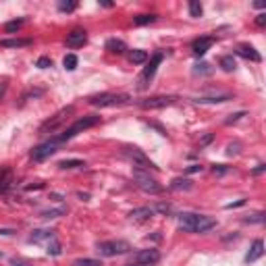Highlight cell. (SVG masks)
<instances>
[{
	"label": "cell",
	"mask_w": 266,
	"mask_h": 266,
	"mask_svg": "<svg viewBox=\"0 0 266 266\" xmlns=\"http://www.w3.org/2000/svg\"><path fill=\"white\" fill-rule=\"evenodd\" d=\"M25 23V19H17V21H8L6 25H4V29H6V34H13V32H17L19 27H21Z\"/></svg>",
	"instance_id": "obj_32"
},
{
	"label": "cell",
	"mask_w": 266,
	"mask_h": 266,
	"mask_svg": "<svg viewBox=\"0 0 266 266\" xmlns=\"http://www.w3.org/2000/svg\"><path fill=\"white\" fill-rule=\"evenodd\" d=\"M237 54H239L241 58H248V61H254V63H260V61H262L260 52L256 50L254 46H250V44H239V46H237Z\"/></svg>",
	"instance_id": "obj_14"
},
{
	"label": "cell",
	"mask_w": 266,
	"mask_h": 266,
	"mask_svg": "<svg viewBox=\"0 0 266 266\" xmlns=\"http://www.w3.org/2000/svg\"><path fill=\"white\" fill-rule=\"evenodd\" d=\"M36 67H40V69H48V67H52V61L48 56H40L38 58V63H36Z\"/></svg>",
	"instance_id": "obj_35"
},
{
	"label": "cell",
	"mask_w": 266,
	"mask_h": 266,
	"mask_svg": "<svg viewBox=\"0 0 266 266\" xmlns=\"http://www.w3.org/2000/svg\"><path fill=\"white\" fill-rule=\"evenodd\" d=\"M58 146H61V142H58L56 137H52V140L40 144L38 148H34V150H32V160H36V162L46 160L48 156H52V154L58 150Z\"/></svg>",
	"instance_id": "obj_6"
},
{
	"label": "cell",
	"mask_w": 266,
	"mask_h": 266,
	"mask_svg": "<svg viewBox=\"0 0 266 266\" xmlns=\"http://www.w3.org/2000/svg\"><path fill=\"white\" fill-rule=\"evenodd\" d=\"M75 113V106H67V108H61L54 116H50L46 123H42V127H40V133H52V131H56L58 127H61L69 116H71Z\"/></svg>",
	"instance_id": "obj_5"
},
{
	"label": "cell",
	"mask_w": 266,
	"mask_h": 266,
	"mask_svg": "<svg viewBox=\"0 0 266 266\" xmlns=\"http://www.w3.org/2000/svg\"><path fill=\"white\" fill-rule=\"evenodd\" d=\"M237 148H239V144H229V150H227V154H229V156H233V154H237L239 150H237Z\"/></svg>",
	"instance_id": "obj_45"
},
{
	"label": "cell",
	"mask_w": 266,
	"mask_h": 266,
	"mask_svg": "<svg viewBox=\"0 0 266 266\" xmlns=\"http://www.w3.org/2000/svg\"><path fill=\"white\" fill-rule=\"evenodd\" d=\"M13 183V171L11 169H2L0 171V193H4Z\"/></svg>",
	"instance_id": "obj_22"
},
{
	"label": "cell",
	"mask_w": 266,
	"mask_h": 266,
	"mask_svg": "<svg viewBox=\"0 0 266 266\" xmlns=\"http://www.w3.org/2000/svg\"><path fill=\"white\" fill-rule=\"evenodd\" d=\"M216 227V221L212 216H206V214H200L198 216V225H195V233H206Z\"/></svg>",
	"instance_id": "obj_16"
},
{
	"label": "cell",
	"mask_w": 266,
	"mask_h": 266,
	"mask_svg": "<svg viewBox=\"0 0 266 266\" xmlns=\"http://www.w3.org/2000/svg\"><path fill=\"white\" fill-rule=\"evenodd\" d=\"M77 63H79V58H77L75 54H67V56L63 58V65H65L67 71H75V69H77Z\"/></svg>",
	"instance_id": "obj_27"
},
{
	"label": "cell",
	"mask_w": 266,
	"mask_h": 266,
	"mask_svg": "<svg viewBox=\"0 0 266 266\" xmlns=\"http://www.w3.org/2000/svg\"><path fill=\"white\" fill-rule=\"evenodd\" d=\"M214 44V38L212 36H206V38H200V40H195L191 44V52L195 56H204L206 52H208V48Z\"/></svg>",
	"instance_id": "obj_13"
},
{
	"label": "cell",
	"mask_w": 266,
	"mask_h": 266,
	"mask_svg": "<svg viewBox=\"0 0 266 266\" xmlns=\"http://www.w3.org/2000/svg\"><path fill=\"white\" fill-rule=\"evenodd\" d=\"M0 258H2V252H0Z\"/></svg>",
	"instance_id": "obj_50"
},
{
	"label": "cell",
	"mask_w": 266,
	"mask_h": 266,
	"mask_svg": "<svg viewBox=\"0 0 266 266\" xmlns=\"http://www.w3.org/2000/svg\"><path fill=\"white\" fill-rule=\"evenodd\" d=\"M125 156L133 162V166H137V169H154V171L158 169V166H156L150 158H148V156H146L142 150H137V148H127Z\"/></svg>",
	"instance_id": "obj_7"
},
{
	"label": "cell",
	"mask_w": 266,
	"mask_h": 266,
	"mask_svg": "<svg viewBox=\"0 0 266 266\" xmlns=\"http://www.w3.org/2000/svg\"><path fill=\"white\" fill-rule=\"evenodd\" d=\"M202 171V166L200 164H191V166H187V173H200Z\"/></svg>",
	"instance_id": "obj_46"
},
{
	"label": "cell",
	"mask_w": 266,
	"mask_h": 266,
	"mask_svg": "<svg viewBox=\"0 0 266 266\" xmlns=\"http://www.w3.org/2000/svg\"><path fill=\"white\" fill-rule=\"evenodd\" d=\"M87 102L92 106H121L125 102H129V96L127 94H113V92H106V94H96L92 98H87Z\"/></svg>",
	"instance_id": "obj_4"
},
{
	"label": "cell",
	"mask_w": 266,
	"mask_h": 266,
	"mask_svg": "<svg viewBox=\"0 0 266 266\" xmlns=\"http://www.w3.org/2000/svg\"><path fill=\"white\" fill-rule=\"evenodd\" d=\"M46 252L50 254V256H58V254L63 252V250H61V241H56V237L50 239V243H48V250H46Z\"/></svg>",
	"instance_id": "obj_31"
},
{
	"label": "cell",
	"mask_w": 266,
	"mask_h": 266,
	"mask_svg": "<svg viewBox=\"0 0 266 266\" xmlns=\"http://www.w3.org/2000/svg\"><path fill=\"white\" fill-rule=\"evenodd\" d=\"M100 123V116L98 114H85V116H79L69 129L63 133V135H58L56 140L61 142V144H65V142H69V140H73V137L77 135V133H81V131H85V129H90V127H94V125H98Z\"/></svg>",
	"instance_id": "obj_1"
},
{
	"label": "cell",
	"mask_w": 266,
	"mask_h": 266,
	"mask_svg": "<svg viewBox=\"0 0 266 266\" xmlns=\"http://www.w3.org/2000/svg\"><path fill=\"white\" fill-rule=\"evenodd\" d=\"M156 21V15H137L133 17V25H148V23H154Z\"/></svg>",
	"instance_id": "obj_28"
},
{
	"label": "cell",
	"mask_w": 266,
	"mask_h": 266,
	"mask_svg": "<svg viewBox=\"0 0 266 266\" xmlns=\"http://www.w3.org/2000/svg\"><path fill=\"white\" fill-rule=\"evenodd\" d=\"M34 40L29 38H15V40H0V46L2 48H25V46H32Z\"/></svg>",
	"instance_id": "obj_20"
},
{
	"label": "cell",
	"mask_w": 266,
	"mask_h": 266,
	"mask_svg": "<svg viewBox=\"0 0 266 266\" xmlns=\"http://www.w3.org/2000/svg\"><path fill=\"white\" fill-rule=\"evenodd\" d=\"M243 223H248V225H262V223H264V212L250 214L248 219H243Z\"/></svg>",
	"instance_id": "obj_30"
},
{
	"label": "cell",
	"mask_w": 266,
	"mask_h": 266,
	"mask_svg": "<svg viewBox=\"0 0 266 266\" xmlns=\"http://www.w3.org/2000/svg\"><path fill=\"white\" fill-rule=\"evenodd\" d=\"M202 13H204V8H202L200 2H190V15L191 17H202Z\"/></svg>",
	"instance_id": "obj_33"
},
{
	"label": "cell",
	"mask_w": 266,
	"mask_h": 266,
	"mask_svg": "<svg viewBox=\"0 0 266 266\" xmlns=\"http://www.w3.org/2000/svg\"><path fill=\"white\" fill-rule=\"evenodd\" d=\"M106 50L113 52V54H123L127 50V44L123 40H116V38H111V40H106Z\"/></svg>",
	"instance_id": "obj_21"
},
{
	"label": "cell",
	"mask_w": 266,
	"mask_h": 266,
	"mask_svg": "<svg viewBox=\"0 0 266 266\" xmlns=\"http://www.w3.org/2000/svg\"><path fill=\"white\" fill-rule=\"evenodd\" d=\"M171 190H175V191H181V190L187 191V190H191V181L177 177V179H173V183H171Z\"/></svg>",
	"instance_id": "obj_23"
},
{
	"label": "cell",
	"mask_w": 266,
	"mask_h": 266,
	"mask_svg": "<svg viewBox=\"0 0 266 266\" xmlns=\"http://www.w3.org/2000/svg\"><path fill=\"white\" fill-rule=\"evenodd\" d=\"M154 208H148V206H144V208H137L129 214V219L131 221H137V223H144V221H150L152 216H154Z\"/></svg>",
	"instance_id": "obj_17"
},
{
	"label": "cell",
	"mask_w": 266,
	"mask_h": 266,
	"mask_svg": "<svg viewBox=\"0 0 266 266\" xmlns=\"http://www.w3.org/2000/svg\"><path fill=\"white\" fill-rule=\"evenodd\" d=\"M87 42V34H85V29H73L71 34H67V46L69 48H81L83 44Z\"/></svg>",
	"instance_id": "obj_12"
},
{
	"label": "cell",
	"mask_w": 266,
	"mask_h": 266,
	"mask_svg": "<svg viewBox=\"0 0 266 266\" xmlns=\"http://www.w3.org/2000/svg\"><path fill=\"white\" fill-rule=\"evenodd\" d=\"M164 61V54L162 52H154L152 54V58H150V63H148V67L144 69V73H142V77H140V85L144 87L148 81H150L152 79V77H154V73H156V69H158V65Z\"/></svg>",
	"instance_id": "obj_8"
},
{
	"label": "cell",
	"mask_w": 266,
	"mask_h": 266,
	"mask_svg": "<svg viewBox=\"0 0 266 266\" xmlns=\"http://www.w3.org/2000/svg\"><path fill=\"white\" fill-rule=\"evenodd\" d=\"M264 169H266V164H258V166H256V169H254L252 173H254V175H262V173H264Z\"/></svg>",
	"instance_id": "obj_48"
},
{
	"label": "cell",
	"mask_w": 266,
	"mask_h": 266,
	"mask_svg": "<svg viewBox=\"0 0 266 266\" xmlns=\"http://www.w3.org/2000/svg\"><path fill=\"white\" fill-rule=\"evenodd\" d=\"M154 212H162V214H169V212H171V206H169V204H158V206H154Z\"/></svg>",
	"instance_id": "obj_38"
},
{
	"label": "cell",
	"mask_w": 266,
	"mask_h": 266,
	"mask_svg": "<svg viewBox=\"0 0 266 266\" xmlns=\"http://www.w3.org/2000/svg\"><path fill=\"white\" fill-rule=\"evenodd\" d=\"M160 260V254H158V250H140L135 256H133V264H137V266H152V264H156Z\"/></svg>",
	"instance_id": "obj_9"
},
{
	"label": "cell",
	"mask_w": 266,
	"mask_h": 266,
	"mask_svg": "<svg viewBox=\"0 0 266 266\" xmlns=\"http://www.w3.org/2000/svg\"><path fill=\"white\" fill-rule=\"evenodd\" d=\"M50 241L54 239V231L52 229H36L32 235H29V241L32 243H40V241Z\"/></svg>",
	"instance_id": "obj_18"
},
{
	"label": "cell",
	"mask_w": 266,
	"mask_h": 266,
	"mask_svg": "<svg viewBox=\"0 0 266 266\" xmlns=\"http://www.w3.org/2000/svg\"><path fill=\"white\" fill-rule=\"evenodd\" d=\"M63 214H67V208H52V210H44L42 219H58Z\"/></svg>",
	"instance_id": "obj_29"
},
{
	"label": "cell",
	"mask_w": 266,
	"mask_h": 266,
	"mask_svg": "<svg viewBox=\"0 0 266 266\" xmlns=\"http://www.w3.org/2000/svg\"><path fill=\"white\" fill-rule=\"evenodd\" d=\"M133 181L137 183V187H140L142 191L150 193V195H158V193L164 191V190H162V185L156 181L154 177H150L148 173H144L142 169H135V171H133Z\"/></svg>",
	"instance_id": "obj_3"
},
{
	"label": "cell",
	"mask_w": 266,
	"mask_h": 266,
	"mask_svg": "<svg viewBox=\"0 0 266 266\" xmlns=\"http://www.w3.org/2000/svg\"><path fill=\"white\" fill-rule=\"evenodd\" d=\"M198 216L195 212H181L177 223H179V229L185 233H195V225H198Z\"/></svg>",
	"instance_id": "obj_11"
},
{
	"label": "cell",
	"mask_w": 266,
	"mask_h": 266,
	"mask_svg": "<svg viewBox=\"0 0 266 266\" xmlns=\"http://www.w3.org/2000/svg\"><path fill=\"white\" fill-rule=\"evenodd\" d=\"M4 94H6V81H0V100L4 98Z\"/></svg>",
	"instance_id": "obj_47"
},
{
	"label": "cell",
	"mask_w": 266,
	"mask_h": 266,
	"mask_svg": "<svg viewBox=\"0 0 266 266\" xmlns=\"http://www.w3.org/2000/svg\"><path fill=\"white\" fill-rule=\"evenodd\" d=\"M131 250L129 241L125 239H113V241H102L96 245V252L102 256V258H113V256H123Z\"/></svg>",
	"instance_id": "obj_2"
},
{
	"label": "cell",
	"mask_w": 266,
	"mask_h": 266,
	"mask_svg": "<svg viewBox=\"0 0 266 266\" xmlns=\"http://www.w3.org/2000/svg\"><path fill=\"white\" fill-rule=\"evenodd\" d=\"M81 166H85L83 160H61L58 162V169H63V171H71V169H81Z\"/></svg>",
	"instance_id": "obj_24"
},
{
	"label": "cell",
	"mask_w": 266,
	"mask_h": 266,
	"mask_svg": "<svg viewBox=\"0 0 266 266\" xmlns=\"http://www.w3.org/2000/svg\"><path fill=\"white\" fill-rule=\"evenodd\" d=\"M256 23H258L260 27H264L266 25V13H260L258 17H256Z\"/></svg>",
	"instance_id": "obj_43"
},
{
	"label": "cell",
	"mask_w": 266,
	"mask_h": 266,
	"mask_svg": "<svg viewBox=\"0 0 266 266\" xmlns=\"http://www.w3.org/2000/svg\"><path fill=\"white\" fill-rule=\"evenodd\" d=\"M77 8V2H58V11H63V13H71Z\"/></svg>",
	"instance_id": "obj_34"
},
{
	"label": "cell",
	"mask_w": 266,
	"mask_h": 266,
	"mask_svg": "<svg viewBox=\"0 0 266 266\" xmlns=\"http://www.w3.org/2000/svg\"><path fill=\"white\" fill-rule=\"evenodd\" d=\"M195 67H198V69H195V73H210V65L208 63H202V65H195Z\"/></svg>",
	"instance_id": "obj_40"
},
{
	"label": "cell",
	"mask_w": 266,
	"mask_h": 266,
	"mask_svg": "<svg viewBox=\"0 0 266 266\" xmlns=\"http://www.w3.org/2000/svg\"><path fill=\"white\" fill-rule=\"evenodd\" d=\"M177 98L175 96H152V98H146V100L140 102L142 108H150V111H154V108H166L175 104Z\"/></svg>",
	"instance_id": "obj_10"
},
{
	"label": "cell",
	"mask_w": 266,
	"mask_h": 266,
	"mask_svg": "<svg viewBox=\"0 0 266 266\" xmlns=\"http://www.w3.org/2000/svg\"><path fill=\"white\" fill-rule=\"evenodd\" d=\"M11 266H34V264H29V262H25V260H19V258H13V260H11Z\"/></svg>",
	"instance_id": "obj_41"
},
{
	"label": "cell",
	"mask_w": 266,
	"mask_h": 266,
	"mask_svg": "<svg viewBox=\"0 0 266 266\" xmlns=\"http://www.w3.org/2000/svg\"><path fill=\"white\" fill-rule=\"evenodd\" d=\"M75 266H102L98 260H90V258H83V260H77Z\"/></svg>",
	"instance_id": "obj_36"
},
{
	"label": "cell",
	"mask_w": 266,
	"mask_h": 266,
	"mask_svg": "<svg viewBox=\"0 0 266 266\" xmlns=\"http://www.w3.org/2000/svg\"><path fill=\"white\" fill-rule=\"evenodd\" d=\"M212 173H214V175H225V173H229V166H225V164H214V166H212Z\"/></svg>",
	"instance_id": "obj_37"
},
{
	"label": "cell",
	"mask_w": 266,
	"mask_h": 266,
	"mask_svg": "<svg viewBox=\"0 0 266 266\" xmlns=\"http://www.w3.org/2000/svg\"><path fill=\"white\" fill-rule=\"evenodd\" d=\"M129 266H133V264H129ZM135 266H137V264H135Z\"/></svg>",
	"instance_id": "obj_51"
},
{
	"label": "cell",
	"mask_w": 266,
	"mask_h": 266,
	"mask_svg": "<svg viewBox=\"0 0 266 266\" xmlns=\"http://www.w3.org/2000/svg\"><path fill=\"white\" fill-rule=\"evenodd\" d=\"M219 63H221V67H223V71H227V73L235 71V67H237V63H235V58H233V56H223Z\"/></svg>",
	"instance_id": "obj_26"
},
{
	"label": "cell",
	"mask_w": 266,
	"mask_h": 266,
	"mask_svg": "<svg viewBox=\"0 0 266 266\" xmlns=\"http://www.w3.org/2000/svg\"><path fill=\"white\" fill-rule=\"evenodd\" d=\"M262 254H264V241L262 239H254L252 243V248L248 252V256H245V262H256V260H260L262 258Z\"/></svg>",
	"instance_id": "obj_15"
},
{
	"label": "cell",
	"mask_w": 266,
	"mask_h": 266,
	"mask_svg": "<svg viewBox=\"0 0 266 266\" xmlns=\"http://www.w3.org/2000/svg\"><path fill=\"white\" fill-rule=\"evenodd\" d=\"M212 137H214L212 133H208V135H204V137H202V140H200V148H204L206 144H210V142H212Z\"/></svg>",
	"instance_id": "obj_42"
},
{
	"label": "cell",
	"mask_w": 266,
	"mask_h": 266,
	"mask_svg": "<svg viewBox=\"0 0 266 266\" xmlns=\"http://www.w3.org/2000/svg\"><path fill=\"white\" fill-rule=\"evenodd\" d=\"M231 96L229 94H223V96H202V98H195L193 102L198 104H223V102H229Z\"/></svg>",
	"instance_id": "obj_19"
},
{
	"label": "cell",
	"mask_w": 266,
	"mask_h": 266,
	"mask_svg": "<svg viewBox=\"0 0 266 266\" xmlns=\"http://www.w3.org/2000/svg\"><path fill=\"white\" fill-rule=\"evenodd\" d=\"M243 204H245V198H241V200H237V202L227 204V208H239V206H243Z\"/></svg>",
	"instance_id": "obj_44"
},
{
	"label": "cell",
	"mask_w": 266,
	"mask_h": 266,
	"mask_svg": "<svg viewBox=\"0 0 266 266\" xmlns=\"http://www.w3.org/2000/svg\"><path fill=\"white\" fill-rule=\"evenodd\" d=\"M241 116H245V113H235V114H231V119H227L225 123H227V125H231V123H237V121L241 119Z\"/></svg>",
	"instance_id": "obj_39"
},
{
	"label": "cell",
	"mask_w": 266,
	"mask_h": 266,
	"mask_svg": "<svg viewBox=\"0 0 266 266\" xmlns=\"http://www.w3.org/2000/svg\"><path fill=\"white\" fill-rule=\"evenodd\" d=\"M129 61L133 65H144L148 61V52H144V50H131L129 52Z\"/></svg>",
	"instance_id": "obj_25"
},
{
	"label": "cell",
	"mask_w": 266,
	"mask_h": 266,
	"mask_svg": "<svg viewBox=\"0 0 266 266\" xmlns=\"http://www.w3.org/2000/svg\"><path fill=\"white\" fill-rule=\"evenodd\" d=\"M13 231L11 229H0V235H11Z\"/></svg>",
	"instance_id": "obj_49"
}]
</instances>
